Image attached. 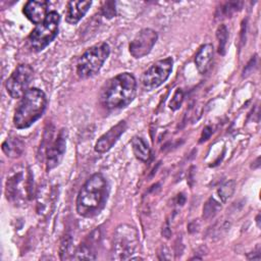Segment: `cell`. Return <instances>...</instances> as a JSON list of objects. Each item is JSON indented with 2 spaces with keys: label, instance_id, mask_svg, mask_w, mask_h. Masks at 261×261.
<instances>
[{
  "label": "cell",
  "instance_id": "obj_1",
  "mask_svg": "<svg viewBox=\"0 0 261 261\" xmlns=\"http://www.w3.org/2000/svg\"><path fill=\"white\" fill-rule=\"evenodd\" d=\"M108 182L103 174L94 173L81 188L76 197V212L84 217L97 215L105 206Z\"/></svg>",
  "mask_w": 261,
  "mask_h": 261
},
{
  "label": "cell",
  "instance_id": "obj_2",
  "mask_svg": "<svg viewBox=\"0 0 261 261\" xmlns=\"http://www.w3.org/2000/svg\"><path fill=\"white\" fill-rule=\"evenodd\" d=\"M137 93V81L129 72H122L107 81L101 91V103L109 110L127 106Z\"/></svg>",
  "mask_w": 261,
  "mask_h": 261
},
{
  "label": "cell",
  "instance_id": "obj_3",
  "mask_svg": "<svg viewBox=\"0 0 261 261\" xmlns=\"http://www.w3.org/2000/svg\"><path fill=\"white\" fill-rule=\"evenodd\" d=\"M47 106L45 93L38 88H31L20 99L13 115V124L22 129L35 123L44 113Z\"/></svg>",
  "mask_w": 261,
  "mask_h": 261
},
{
  "label": "cell",
  "instance_id": "obj_4",
  "mask_svg": "<svg viewBox=\"0 0 261 261\" xmlns=\"http://www.w3.org/2000/svg\"><path fill=\"white\" fill-rule=\"evenodd\" d=\"M110 54V47L102 42L87 49L79 58L76 63V73L81 79H89L101 69Z\"/></svg>",
  "mask_w": 261,
  "mask_h": 261
},
{
  "label": "cell",
  "instance_id": "obj_5",
  "mask_svg": "<svg viewBox=\"0 0 261 261\" xmlns=\"http://www.w3.org/2000/svg\"><path fill=\"white\" fill-rule=\"evenodd\" d=\"M138 230L129 224H120L113 234L112 259L127 260L135 254L139 247Z\"/></svg>",
  "mask_w": 261,
  "mask_h": 261
},
{
  "label": "cell",
  "instance_id": "obj_6",
  "mask_svg": "<svg viewBox=\"0 0 261 261\" xmlns=\"http://www.w3.org/2000/svg\"><path fill=\"white\" fill-rule=\"evenodd\" d=\"M33 176L30 169L24 167H14L6 180V197L7 200L18 203L25 201L32 195Z\"/></svg>",
  "mask_w": 261,
  "mask_h": 261
},
{
  "label": "cell",
  "instance_id": "obj_7",
  "mask_svg": "<svg viewBox=\"0 0 261 261\" xmlns=\"http://www.w3.org/2000/svg\"><path fill=\"white\" fill-rule=\"evenodd\" d=\"M60 16L56 11H50L45 20L35 27L28 41L32 50L40 52L45 49L57 36Z\"/></svg>",
  "mask_w": 261,
  "mask_h": 261
},
{
  "label": "cell",
  "instance_id": "obj_8",
  "mask_svg": "<svg viewBox=\"0 0 261 261\" xmlns=\"http://www.w3.org/2000/svg\"><path fill=\"white\" fill-rule=\"evenodd\" d=\"M173 59L166 57L153 63L142 75L141 83L146 91H152L160 87L169 76L172 70Z\"/></svg>",
  "mask_w": 261,
  "mask_h": 261
},
{
  "label": "cell",
  "instance_id": "obj_9",
  "mask_svg": "<svg viewBox=\"0 0 261 261\" xmlns=\"http://www.w3.org/2000/svg\"><path fill=\"white\" fill-rule=\"evenodd\" d=\"M34 69L29 64H19L5 83L7 93L13 99H21L29 90Z\"/></svg>",
  "mask_w": 261,
  "mask_h": 261
},
{
  "label": "cell",
  "instance_id": "obj_10",
  "mask_svg": "<svg viewBox=\"0 0 261 261\" xmlns=\"http://www.w3.org/2000/svg\"><path fill=\"white\" fill-rule=\"evenodd\" d=\"M157 39L158 35L154 30L149 28L141 30L129 43L130 55L137 59L146 56L152 50Z\"/></svg>",
  "mask_w": 261,
  "mask_h": 261
},
{
  "label": "cell",
  "instance_id": "obj_11",
  "mask_svg": "<svg viewBox=\"0 0 261 261\" xmlns=\"http://www.w3.org/2000/svg\"><path fill=\"white\" fill-rule=\"evenodd\" d=\"M66 139H67V130L66 128H61L55 138V140L51 143V145L47 149V158H46V168L47 170H51L55 168L63 158L66 147Z\"/></svg>",
  "mask_w": 261,
  "mask_h": 261
},
{
  "label": "cell",
  "instance_id": "obj_12",
  "mask_svg": "<svg viewBox=\"0 0 261 261\" xmlns=\"http://www.w3.org/2000/svg\"><path fill=\"white\" fill-rule=\"evenodd\" d=\"M126 129V122L124 120L119 121L117 124L112 126L107 133L102 135L95 145V151L97 153H105L109 151L113 145L117 142L119 137Z\"/></svg>",
  "mask_w": 261,
  "mask_h": 261
},
{
  "label": "cell",
  "instance_id": "obj_13",
  "mask_svg": "<svg viewBox=\"0 0 261 261\" xmlns=\"http://www.w3.org/2000/svg\"><path fill=\"white\" fill-rule=\"evenodd\" d=\"M48 2L43 0L28 1L22 9L23 14L36 25L43 22L48 15Z\"/></svg>",
  "mask_w": 261,
  "mask_h": 261
},
{
  "label": "cell",
  "instance_id": "obj_14",
  "mask_svg": "<svg viewBox=\"0 0 261 261\" xmlns=\"http://www.w3.org/2000/svg\"><path fill=\"white\" fill-rule=\"evenodd\" d=\"M99 240V230L95 229L88 236V238L81 243L75 251L73 259L82 260H94L96 259V244Z\"/></svg>",
  "mask_w": 261,
  "mask_h": 261
},
{
  "label": "cell",
  "instance_id": "obj_15",
  "mask_svg": "<svg viewBox=\"0 0 261 261\" xmlns=\"http://www.w3.org/2000/svg\"><path fill=\"white\" fill-rule=\"evenodd\" d=\"M92 5V1L71 0L67 2L65 11V20L70 24L77 23L88 12Z\"/></svg>",
  "mask_w": 261,
  "mask_h": 261
},
{
  "label": "cell",
  "instance_id": "obj_16",
  "mask_svg": "<svg viewBox=\"0 0 261 261\" xmlns=\"http://www.w3.org/2000/svg\"><path fill=\"white\" fill-rule=\"evenodd\" d=\"M213 57V46L211 44L202 45L196 56H195V64L200 73H205L211 64Z\"/></svg>",
  "mask_w": 261,
  "mask_h": 261
},
{
  "label": "cell",
  "instance_id": "obj_17",
  "mask_svg": "<svg viewBox=\"0 0 261 261\" xmlns=\"http://www.w3.org/2000/svg\"><path fill=\"white\" fill-rule=\"evenodd\" d=\"M24 150L23 142L15 137H9L2 143V151L9 158L19 157Z\"/></svg>",
  "mask_w": 261,
  "mask_h": 261
},
{
  "label": "cell",
  "instance_id": "obj_18",
  "mask_svg": "<svg viewBox=\"0 0 261 261\" xmlns=\"http://www.w3.org/2000/svg\"><path fill=\"white\" fill-rule=\"evenodd\" d=\"M132 149L137 159L147 162L151 157V149L148 144L140 137H134L132 140Z\"/></svg>",
  "mask_w": 261,
  "mask_h": 261
},
{
  "label": "cell",
  "instance_id": "obj_19",
  "mask_svg": "<svg viewBox=\"0 0 261 261\" xmlns=\"http://www.w3.org/2000/svg\"><path fill=\"white\" fill-rule=\"evenodd\" d=\"M234 189H236V181L233 179H229V180L225 181L217 190L218 200L221 203L226 202L232 196V194L234 193Z\"/></svg>",
  "mask_w": 261,
  "mask_h": 261
},
{
  "label": "cell",
  "instance_id": "obj_20",
  "mask_svg": "<svg viewBox=\"0 0 261 261\" xmlns=\"http://www.w3.org/2000/svg\"><path fill=\"white\" fill-rule=\"evenodd\" d=\"M220 203L221 202L219 200H216L214 197L209 198L203 207V218L210 219L211 217H213L221 209Z\"/></svg>",
  "mask_w": 261,
  "mask_h": 261
},
{
  "label": "cell",
  "instance_id": "obj_21",
  "mask_svg": "<svg viewBox=\"0 0 261 261\" xmlns=\"http://www.w3.org/2000/svg\"><path fill=\"white\" fill-rule=\"evenodd\" d=\"M216 38L218 40V52L221 55L225 53V46L228 39V31L225 24H220L216 31Z\"/></svg>",
  "mask_w": 261,
  "mask_h": 261
},
{
  "label": "cell",
  "instance_id": "obj_22",
  "mask_svg": "<svg viewBox=\"0 0 261 261\" xmlns=\"http://www.w3.org/2000/svg\"><path fill=\"white\" fill-rule=\"evenodd\" d=\"M71 245H72V240H71V237L66 234L64 236L62 242H61V245H60V258L63 260V259H68L70 258L69 255L71 254L70 253V249H71Z\"/></svg>",
  "mask_w": 261,
  "mask_h": 261
},
{
  "label": "cell",
  "instance_id": "obj_23",
  "mask_svg": "<svg viewBox=\"0 0 261 261\" xmlns=\"http://www.w3.org/2000/svg\"><path fill=\"white\" fill-rule=\"evenodd\" d=\"M182 101H184V92H182L181 89L177 88V89L175 90V92H174V94H173L171 100L169 101L168 106H169V108H170L171 110H177V109H179V107L181 106Z\"/></svg>",
  "mask_w": 261,
  "mask_h": 261
},
{
  "label": "cell",
  "instance_id": "obj_24",
  "mask_svg": "<svg viewBox=\"0 0 261 261\" xmlns=\"http://www.w3.org/2000/svg\"><path fill=\"white\" fill-rule=\"evenodd\" d=\"M242 2H226L220 7V15H231L242 7Z\"/></svg>",
  "mask_w": 261,
  "mask_h": 261
},
{
  "label": "cell",
  "instance_id": "obj_25",
  "mask_svg": "<svg viewBox=\"0 0 261 261\" xmlns=\"http://www.w3.org/2000/svg\"><path fill=\"white\" fill-rule=\"evenodd\" d=\"M114 2H106L104 4V7L102 8V13L105 17L111 18L115 15V8H114Z\"/></svg>",
  "mask_w": 261,
  "mask_h": 261
},
{
  "label": "cell",
  "instance_id": "obj_26",
  "mask_svg": "<svg viewBox=\"0 0 261 261\" xmlns=\"http://www.w3.org/2000/svg\"><path fill=\"white\" fill-rule=\"evenodd\" d=\"M211 134H212V127H211V126H209V125L205 126V127H204V129H203V132H202V135H201L200 143H202V142H204V141L208 140V139L210 138Z\"/></svg>",
  "mask_w": 261,
  "mask_h": 261
},
{
  "label": "cell",
  "instance_id": "obj_27",
  "mask_svg": "<svg viewBox=\"0 0 261 261\" xmlns=\"http://www.w3.org/2000/svg\"><path fill=\"white\" fill-rule=\"evenodd\" d=\"M259 160H260V158L258 157V158L256 159V161L254 162V163H255V166H253V168H257V167L259 166Z\"/></svg>",
  "mask_w": 261,
  "mask_h": 261
},
{
  "label": "cell",
  "instance_id": "obj_28",
  "mask_svg": "<svg viewBox=\"0 0 261 261\" xmlns=\"http://www.w3.org/2000/svg\"><path fill=\"white\" fill-rule=\"evenodd\" d=\"M259 218H260V215L258 214V215H257V217H256V221H257V225H258V227L260 226V220H259Z\"/></svg>",
  "mask_w": 261,
  "mask_h": 261
}]
</instances>
